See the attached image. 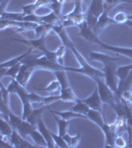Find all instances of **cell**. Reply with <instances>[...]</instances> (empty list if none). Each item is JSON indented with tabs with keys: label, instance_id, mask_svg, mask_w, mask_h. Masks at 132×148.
I'll list each match as a JSON object with an SVG mask.
<instances>
[{
	"label": "cell",
	"instance_id": "37",
	"mask_svg": "<svg viewBox=\"0 0 132 148\" xmlns=\"http://www.w3.org/2000/svg\"><path fill=\"white\" fill-rule=\"evenodd\" d=\"M58 100H61V96H56V95H49L47 97H43L42 102L40 103L41 106H49Z\"/></svg>",
	"mask_w": 132,
	"mask_h": 148
},
{
	"label": "cell",
	"instance_id": "21",
	"mask_svg": "<svg viewBox=\"0 0 132 148\" xmlns=\"http://www.w3.org/2000/svg\"><path fill=\"white\" fill-rule=\"evenodd\" d=\"M35 128H37V127L31 125L28 121L23 120V121L21 123V125H19V127L17 128V131L21 134V136L26 138L28 135H30V133L32 132V130H34Z\"/></svg>",
	"mask_w": 132,
	"mask_h": 148
},
{
	"label": "cell",
	"instance_id": "28",
	"mask_svg": "<svg viewBox=\"0 0 132 148\" xmlns=\"http://www.w3.org/2000/svg\"><path fill=\"white\" fill-rule=\"evenodd\" d=\"M41 20H42L43 23L51 24V25H58V24L62 23V19L53 11L50 14H48V15L41 16Z\"/></svg>",
	"mask_w": 132,
	"mask_h": 148
},
{
	"label": "cell",
	"instance_id": "9",
	"mask_svg": "<svg viewBox=\"0 0 132 148\" xmlns=\"http://www.w3.org/2000/svg\"><path fill=\"white\" fill-rule=\"evenodd\" d=\"M83 102L86 103V105H88L90 109L97 110V111H99L102 113V104H104V102H102L101 98H100L97 87L93 90L92 94L90 95V97H88L86 99L83 100Z\"/></svg>",
	"mask_w": 132,
	"mask_h": 148
},
{
	"label": "cell",
	"instance_id": "35",
	"mask_svg": "<svg viewBox=\"0 0 132 148\" xmlns=\"http://www.w3.org/2000/svg\"><path fill=\"white\" fill-rule=\"evenodd\" d=\"M8 121L10 123V125L13 126L14 130H17L19 127V125H21V123L23 121V119L22 118H19V116H15L12 112H10V114H9V120Z\"/></svg>",
	"mask_w": 132,
	"mask_h": 148
},
{
	"label": "cell",
	"instance_id": "33",
	"mask_svg": "<svg viewBox=\"0 0 132 148\" xmlns=\"http://www.w3.org/2000/svg\"><path fill=\"white\" fill-rule=\"evenodd\" d=\"M51 134H52V137H53V139H54L55 144H56L57 147H59V148H68L69 147L68 143H67L66 140L64 139V136H62V135H60V134H56V133H54L53 131H51Z\"/></svg>",
	"mask_w": 132,
	"mask_h": 148
},
{
	"label": "cell",
	"instance_id": "41",
	"mask_svg": "<svg viewBox=\"0 0 132 148\" xmlns=\"http://www.w3.org/2000/svg\"><path fill=\"white\" fill-rule=\"evenodd\" d=\"M114 20L116 21L117 24H125V22L128 20V15L124 12H119L114 16Z\"/></svg>",
	"mask_w": 132,
	"mask_h": 148
},
{
	"label": "cell",
	"instance_id": "6",
	"mask_svg": "<svg viewBox=\"0 0 132 148\" xmlns=\"http://www.w3.org/2000/svg\"><path fill=\"white\" fill-rule=\"evenodd\" d=\"M79 28H80V33L76 35L78 37H83V39L86 40L88 42H93V44H97V45L101 44V40L98 39V35L92 30V29H90L88 27L85 20L79 26Z\"/></svg>",
	"mask_w": 132,
	"mask_h": 148
},
{
	"label": "cell",
	"instance_id": "42",
	"mask_svg": "<svg viewBox=\"0 0 132 148\" xmlns=\"http://www.w3.org/2000/svg\"><path fill=\"white\" fill-rule=\"evenodd\" d=\"M115 147H119V148H123L128 146L127 142L124 140L123 135H117V137L115 138V143H114Z\"/></svg>",
	"mask_w": 132,
	"mask_h": 148
},
{
	"label": "cell",
	"instance_id": "20",
	"mask_svg": "<svg viewBox=\"0 0 132 148\" xmlns=\"http://www.w3.org/2000/svg\"><path fill=\"white\" fill-rule=\"evenodd\" d=\"M21 65H22V62L20 63H17L15 65H12L10 67L6 68V71H5V68H1V75L0 77H4V76H10L11 79H16L17 77L19 71H20V68H21Z\"/></svg>",
	"mask_w": 132,
	"mask_h": 148
},
{
	"label": "cell",
	"instance_id": "26",
	"mask_svg": "<svg viewBox=\"0 0 132 148\" xmlns=\"http://www.w3.org/2000/svg\"><path fill=\"white\" fill-rule=\"evenodd\" d=\"M90 60H97V61H100V62L104 63L106 61L109 60H114V59H118L117 57H112L110 56H107L105 53H101V52H95V51H90Z\"/></svg>",
	"mask_w": 132,
	"mask_h": 148
},
{
	"label": "cell",
	"instance_id": "23",
	"mask_svg": "<svg viewBox=\"0 0 132 148\" xmlns=\"http://www.w3.org/2000/svg\"><path fill=\"white\" fill-rule=\"evenodd\" d=\"M49 111L52 112V113L56 114L57 116H59L60 118L62 119H65V120H68V121H71L73 119H76V118H86L85 116H83L81 114H78V113H75L73 111H66V112H57V111H53L52 109H50L49 107Z\"/></svg>",
	"mask_w": 132,
	"mask_h": 148
},
{
	"label": "cell",
	"instance_id": "1",
	"mask_svg": "<svg viewBox=\"0 0 132 148\" xmlns=\"http://www.w3.org/2000/svg\"><path fill=\"white\" fill-rule=\"evenodd\" d=\"M119 59H114V60H109L104 63V68L102 71L104 73V81L107 86L113 91L115 94L117 93V87H118V76L116 73L117 69V61Z\"/></svg>",
	"mask_w": 132,
	"mask_h": 148
},
{
	"label": "cell",
	"instance_id": "36",
	"mask_svg": "<svg viewBox=\"0 0 132 148\" xmlns=\"http://www.w3.org/2000/svg\"><path fill=\"white\" fill-rule=\"evenodd\" d=\"M38 89V88H37ZM61 89V85H60V82L58 80H54L53 82L48 86L47 88H43V89H38L40 90V91H46V92H49L51 93V94H54L55 92L57 91V90Z\"/></svg>",
	"mask_w": 132,
	"mask_h": 148
},
{
	"label": "cell",
	"instance_id": "38",
	"mask_svg": "<svg viewBox=\"0 0 132 148\" xmlns=\"http://www.w3.org/2000/svg\"><path fill=\"white\" fill-rule=\"evenodd\" d=\"M40 7L38 5L36 2L34 3H31V4H28V5H25V6H22V9H23V12L26 14V15H30V14H35V11L37 9H39Z\"/></svg>",
	"mask_w": 132,
	"mask_h": 148
},
{
	"label": "cell",
	"instance_id": "2",
	"mask_svg": "<svg viewBox=\"0 0 132 148\" xmlns=\"http://www.w3.org/2000/svg\"><path fill=\"white\" fill-rule=\"evenodd\" d=\"M46 39L47 37L37 38L36 40H20V39H12L14 42H22V44L28 45L29 47L36 49L42 52V54L46 56L48 58L53 61H58V53L57 51H51L46 47Z\"/></svg>",
	"mask_w": 132,
	"mask_h": 148
},
{
	"label": "cell",
	"instance_id": "48",
	"mask_svg": "<svg viewBox=\"0 0 132 148\" xmlns=\"http://www.w3.org/2000/svg\"><path fill=\"white\" fill-rule=\"evenodd\" d=\"M126 2H128V3H132V0H126L125 3H126Z\"/></svg>",
	"mask_w": 132,
	"mask_h": 148
},
{
	"label": "cell",
	"instance_id": "15",
	"mask_svg": "<svg viewBox=\"0 0 132 148\" xmlns=\"http://www.w3.org/2000/svg\"><path fill=\"white\" fill-rule=\"evenodd\" d=\"M86 119L90 120L92 123H94L95 125H97L101 130L104 128V126L105 125L104 116H102V113L99 111H97V110L90 109V111H88V113L86 114Z\"/></svg>",
	"mask_w": 132,
	"mask_h": 148
},
{
	"label": "cell",
	"instance_id": "27",
	"mask_svg": "<svg viewBox=\"0 0 132 148\" xmlns=\"http://www.w3.org/2000/svg\"><path fill=\"white\" fill-rule=\"evenodd\" d=\"M53 116H54V119L56 120L58 123V127H59V134L64 136L66 133H68V128H69V121L65 120V119L62 118H57L56 114L54 113H52Z\"/></svg>",
	"mask_w": 132,
	"mask_h": 148
},
{
	"label": "cell",
	"instance_id": "17",
	"mask_svg": "<svg viewBox=\"0 0 132 148\" xmlns=\"http://www.w3.org/2000/svg\"><path fill=\"white\" fill-rule=\"evenodd\" d=\"M48 107L49 106H42L40 109H35V110H33V112H32V114H30V116L27 118V120L26 121H28L29 123H31L32 125H34L37 127V125H38V123L40 121V120L42 119V114L43 113H44V111L46 109H48Z\"/></svg>",
	"mask_w": 132,
	"mask_h": 148
},
{
	"label": "cell",
	"instance_id": "45",
	"mask_svg": "<svg viewBox=\"0 0 132 148\" xmlns=\"http://www.w3.org/2000/svg\"><path fill=\"white\" fill-rule=\"evenodd\" d=\"M37 145H33L31 144V143H29L27 140H25V138L23 139L22 143H21V146L20 148H32V147H36Z\"/></svg>",
	"mask_w": 132,
	"mask_h": 148
},
{
	"label": "cell",
	"instance_id": "10",
	"mask_svg": "<svg viewBox=\"0 0 132 148\" xmlns=\"http://www.w3.org/2000/svg\"><path fill=\"white\" fill-rule=\"evenodd\" d=\"M53 32H55L58 36H59V38L61 39L62 44H63L66 47H68V49H71L73 47H75L74 42H72V40L69 39L68 34H67L66 28L62 25V23L58 24V25H54V27H53Z\"/></svg>",
	"mask_w": 132,
	"mask_h": 148
},
{
	"label": "cell",
	"instance_id": "14",
	"mask_svg": "<svg viewBox=\"0 0 132 148\" xmlns=\"http://www.w3.org/2000/svg\"><path fill=\"white\" fill-rule=\"evenodd\" d=\"M104 0H92L90 5L86 12L98 18L104 13Z\"/></svg>",
	"mask_w": 132,
	"mask_h": 148
},
{
	"label": "cell",
	"instance_id": "12",
	"mask_svg": "<svg viewBox=\"0 0 132 148\" xmlns=\"http://www.w3.org/2000/svg\"><path fill=\"white\" fill-rule=\"evenodd\" d=\"M108 13H109L108 11L104 10V13L98 17L97 25V28H95V31H94L97 35L101 32V30H104V28H106L107 26L111 25V24H117L114 19L109 17Z\"/></svg>",
	"mask_w": 132,
	"mask_h": 148
},
{
	"label": "cell",
	"instance_id": "31",
	"mask_svg": "<svg viewBox=\"0 0 132 148\" xmlns=\"http://www.w3.org/2000/svg\"><path fill=\"white\" fill-rule=\"evenodd\" d=\"M132 71V64H128V65H124V66H119L116 69V73L118 76L119 80H124L127 76L129 75Z\"/></svg>",
	"mask_w": 132,
	"mask_h": 148
},
{
	"label": "cell",
	"instance_id": "46",
	"mask_svg": "<svg viewBox=\"0 0 132 148\" xmlns=\"http://www.w3.org/2000/svg\"><path fill=\"white\" fill-rule=\"evenodd\" d=\"M125 25L129 26V27L132 28V20H127L126 22H125Z\"/></svg>",
	"mask_w": 132,
	"mask_h": 148
},
{
	"label": "cell",
	"instance_id": "30",
	"mask_svg": "<svg viewBox=\"0 0 132 148\" xmlns=\"http://www.w3.org/2000/svg\"><path fill=\"white\" fill-rule=\"evenodd\" d=\"M64 139L66 140L67 143H68L69 147H76L81 143V135L80 134V133H78V134L72 136L71 134L66 133V134L64 135Z\"/></svg>",
	"mask_w": 132,
	"mask_h": 148
},
{
	"label": "cell",
	"instance_id": "44",
	"mask_svg": "<svg viewBox=\"0 0 132 148\" xmlns=\"http://www.w3.org/2000/svg\"><path fill=\"white\" fill-rule=\"evenodd\" d=\"M29 100H30L31 103H39L40 104L43 100V96H40V95L32 92V93H29Z\"/></svg>",
	"mask_w": 132,
	"mask_h": 148
},
{
	"label": "cell",
	"instance_id": "7",
	"mask_svg": "<svg viewBox=\"0 0 132 148\" xmlns=\"http://www.w3.org/2000/svg\"><path fill=\"white\" fill-rule=\"evenodd\" d=\"M39 24L24 22V21H13V20H1V29L3 30L6 27H16L21 30H35Z\"/></svg>",
	"mask_w": 132,
	"mask_h": 148
},
{
	"label": "cell",
	"instance_id": "29",
	"mask_svg": "<svg viewBox=\"0 0 132 148\" xmlns=\"http://www.w3.org/2000/svg\"><path fill=\"white\" fill-rule=\"evenodd\" d=\"M13 126L10 125L8 121L1 118V126H0V132L1 136H10L13 132Z\"/></svg>",
	"mask_w": 132,
	"mask_h": 148
},
{
	"label": "cell",
	"instance_id": "16",
	"mask_svg": "<svg viewBox=\"0 0 132 148\" xmlns=\"http://www.w3.org/2000/svg\"><path fill=\"white\" fill-rule=\"evenodd\" d=\"M99 46L101 47L102 49H105L110 51H113V52H115V53H120V54H122V56H128L132 59V49H129V47H112V46H109V45H107V44H104V42H102Z\"/></svg>",
	"mask_w": 132,
	"mask_h": 148
},
{
	"label": "cell",
	"instance_id": "3",
	"mask_svg": "<svg viewBox=\"0 0 132 148\" xmlns=\"http://www.w3.org/2000/svg\"><path fill=\"white\" fill-rule=\"evenodd\" d=\"M71 51H73L74 56H76V60L79 61V63L81 65V74H85V75L88 76V77L92 78L93 80H97L98 78H104V73L102 70H100V69H97V68H94L92 67V65H90V64L88 63V61L85 60V58L81 56V53L80 51L76 49V46L73 47L71 49Z\"/></svg>",
	"mask_w": 132,
	"mask_h": 148
},
{
	"label": "cell",
	"instance_id": "32",
	"mask_svg": "<svg viewBox=\"0 0 132 148\" xmlns=\"http://www.w3.org/2000/svg\"><path fill=\"white\" fill-rule=\"evenodd\" d=\"M23 139H24V137L21 136V134L18 132L17 130H13V132H12V134L10 135V141H11V144L13 145V147L20 148Z\"/></svg>",
	"mask_w": 132,
	"mask_h": 148
},
{
	"label": "cell",
	"instance_id": "34",
	"mask_svg": "<svg viewBox=\"0 0 132 148\" xmlns=\"http://www.w3.org/2000/svg\"><path fill=\"white\" fill-rule=\"evenodd\" d=\"M97 21H98L97 17H95V16L92 15V14L85 12V22L88 23V27L90 29H92L93 31H95V28H97Z\"/></svg>",
	"mask_w": 132,
	"mask_h": 148
},
{
	"label": "cell",
	"instance_id": "4",
	"mask_svg": "<svg viewBox=\"0 0 132 148\" xmlns=\"http://www.w3.org/2000/svg\"><path fill=\"white\" fill-rule=\"evenodd\" d=\"M95 82H97V84L98 93H99L100 98H101L104 103H106L109 106H112L114 103H116L120 99V98L117 96L108 86H107L105 81H104V78H98V79L95 80Z\"/></svg>",
	"mask_w": 132,
	"mask_h": 148
},
{
	"label": "cell",
	"instance_id": "43",
	"mask_svg": "<svg viewBox=\"0 0 132 148\" xmlns=\"http://www.w3.org/2000/svg\"><path fill=\"white\" fill-rule=\"evenodd\" d=\"M121 99H123L124 101H126L128 103L129 106L132 108V91L131 90H128V91H125V92L122 93Z\"/></svg>",
	"mask_w": 132,
	"mask_h": 148
},
{
	"label": "cell",
	"instance_id": "8",
	"mask_svg": "<svg viewBox=\"0 0 132 148\" xmlns=\"http://www.w3.org/2000/svg\"><path fill=\"white\" fill-rule=\"evenodd\" d=\"M101 130L104 131L105 134V146L115 147V138L117 137V130L115 123H112V125L105 123Z\"/></svg>",
	"mask_w": 132,
	"mask_h": 148
},
{
	"label": "cell",
	"instance_id": "13",
	"mask_svg": "<svg viewBox=\"0 0 132 148\" xmlns=\"http://www.w3.org/2000/svg\"><path fill=\"white\" fill-rule=\"evenodd\" d=\"M37 130H39L40 132L43 134V136L45 137V139H46V141H47V144H48V147L49 148L56 147V144H55V141H54V139H53L52 134H51V130H49L46 127V125H45V123H44V121H43L42 119H41L40 121L38 123Z\"/></svg>",
	"mask_w": 132,
	"mask_h": 148
},
{
	"label": "cell",
	"instance_id": "24",
	"mask_svg": "<svg viewBox=\"0 0 132 148\" xmlns=\"http://www.w3.org/2000/svg\"><path fill=\"white\" fill-rule=\"evenodd\" d=\"M30 136L32 137L33 141L35 142V144L37 145V147H40V146L48 147L46 139H45V137L43 136V134L37 130V128H35L34 130H32V132L30 133Z\"/></svg>",
	"mask_w": 132,
	"mask_h": 148
},
{
	"label": "cell",
	"instance_id": "25",
	"mask_svg": "<svg viewBox=\"0 0 132 148\" xmlns=\"http://www.w3.org/2000/svg\"><path fill=\"white\" fill-rule=\"evenodd\" d=\"M90 110V107L86 105V103L83 102V100H81L79 99L78 101L76 102L75 106L72 107L71 111L75 112V113H78V114H81L83 116H86V114L88 113V111Z\"/></svg>",
	"mask_w": 132,
	"mask_h": 148
},
{
	"label": "cell",
	"instance_id": "18",
	"mask_svg": "<svg viewBox=\"0 0 132 148\" xmlns=\"http://www.w3.org/2000/svg\"><path fill=\"white\" fill-rule=\"evenodd\" d=\"M131 85H132V71L129 73V75L124 80H119L116 95L119 98H121L122 93L128 91V90H131Z\"/></svg>",
	"mask_w": 132,
	"mask_h": 148
},
{
	"label": "cell",
	"instance_id": "40",
	"mask_svg": "<svg viewBox=\"0 0 132 148\" xmlns=\"http://www.w3.org/2000/svg\"><path fill=\"white\" fill-rule=\"evenodd\" d=\"M0 90H1V98H0V100H1L2 102H4L5 104L9 105V91L7 88H5L3 86L2 83H0Z\"/></svg>",
	"mask_w": 132,
	"mask_h": 148
},
{
	"label": "cell",
	"instance_id": "19",
	"mask_svg": "<svg viewBox=\"0 0 132 148\" xmlns=\"http://www.w3.org/2000/svg\"><path fill=\"white\" fill-rule=\"evenodd\" d=\"M31 52H32V47H29V49L24 54H21V56H19L17 57H14V58L10 59V60L1 63L0 64V68H8L12 65H15V64H17V63L22 62L23 59H25L29 54H31Z\"/></svg>",
	"mask_w": 132,
	"mask_h": 148
},
{
	"label": "cell",
	"instance_id": "47",
	"mask_svg": "<svg viewBox=\"0 0 132 148\" xmlns=\"http://www.w3.org/2000/svg\"><path fill=\"white\" fill-rule=\"evenodd\" d=\"M128 20H132V15H128Z\"/></svg>",
	"mask_w": 132,
	"mask_h": 148
},
{
	"label": "cell",
	"instance_id": "22",
	"mask_svg": "<svg viewBox=\"0 0 132 148\" xmlns=\"http://www.w3.org/2000/svg\"><path fill=\"white\" fill-rule=\"evenodd\" d=\"M53 27L54 25L47 23H41L37 26V28L35 29L36 32V37L41 38V37H47L49 35V33L53 31Z\"/></svg>",
	"mask_w": 132,
	"mask_h": 148
},
{
	"label": "cell",
	"instance_id": "5",
	"mask_svg": "<svg viewBox=\"0 0 132 148\" xmlns=\"http://www.w3.org/2000/svg\"><path fill=\"white\" fill-rule=\"evenodd\" d=\"M36 69L37 68H36L35 66L33 65V63L30 62L27 58L23 59L22 65H21L20 71H19L17 77H16V80H17L21 85L25 87V86L28 84L31 76H32L33 72H34Z\"/></svg>",
	"mask_w": 132,
	"mask_h": 148
},
{
	"label": "cell",
	"instance_id": "11",
	"mask_svg": "<svg viewBox=\"0 0 132 148\" xmlns=\"http://www.w3.org/2000/svg\"><path fill=\"white\" fill-rule=\"evenodd\" d=\"M81 2L83 1H76L74 10L71 13H69L68 15H65V17L75 21L78 27L85 20V13H83V10H81Z\"/></svg>",
	"mask_w": 132,
	"mask_h": 148
},
{
	"label": "cell",
	"instance_id": "39",
	"mask_svg": "<svg viewBox=\"0 0 132 148\" xmlns=\"http://www.w3.org/2000/svg\"><path fill=\"white\" fill-rule=\"evenodd\" d=\"M33 107H32V103L31 102H28L26 104H23V114H22V116L21 118L23 120H27V118L32 114L33 112Z\"/></svg>",
	"mask_w": 132,
	"mask_h": 148
}]
</instances>
